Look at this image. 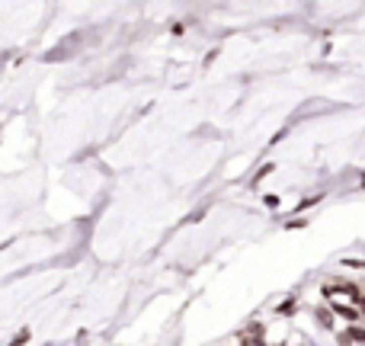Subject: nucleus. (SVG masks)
Segmentation results:
<instances>
[{
	"label": "nucleus",
	"mask_w": 365,
	"mask_h": 346,
	"mask_svg": "<svg viewBox=\"0 0 365 346\" xmlns=\"http://www.w3.org/2000/svg\"><path fill=\"white\" fill-rule=\"evenodd\" d=\"M346 340H359V343H365V330H352L349 336H346Z\"/></svg>",
	"instance_id": "obj_1"
},
{
	"label": "nucleus",
	"mask_w": 365,
	"mask_h": 346,
	"mask_svg": "<svg viewBox=\"0 0 365 346\" xmlns=\"http://www.w3.org/2000/svg\"><path fill=\"white\" fill-rule=\"evenodd\" d=\"M362 311H365V298H362Z\"/></svg>",
	"instance_id": "obj_2"
}]
</instances>
